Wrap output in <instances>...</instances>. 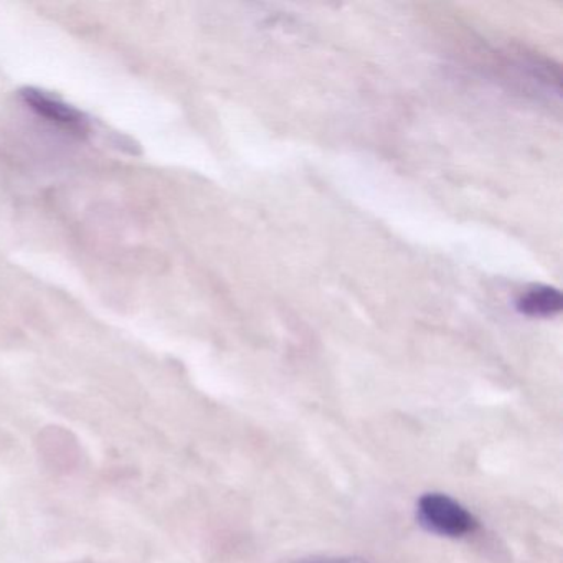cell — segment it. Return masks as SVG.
<instances>
[{"mask_svg": "<svg viewBox=\"0 0 563 563\" xmlns=\"http://www.w3.org/2000/svg\"><path fill=\"white\" fill-rule=\"evenodd\" d=\"M38 453L57 473H70L80 461L77 438L62 427H48L38 437Z\"/></svg>", "mask_w": 563, "mask_h": 563, "instance_id": "cell-3", "label": "cell"}, {"mask_svg": "<svg viewBox=\"0 0 563 563\" xmlns=\"http://www.w3.org/2000/svg\"><path fill=\"white\" fill-rule=\"evenodd\" d=\"M302 563H367L357 559H312Z\"/></svg>", "mask_w": 563, "mask_h": 563, "instance_id": "cell-5", "label": "cell"}, {"mask_svg": "<svg viewBox=\"0 0 563 563\" xmlns=\"http://www.w3.org/2000/svg\"><path fill=\"white\" fill-rule=\"evenodd\" d=\"M562 295L550 286H533L527 289L517 301L519 311L530 318H550L559 314L562 311Z\"/></svg>", "mask_w": 563, "mask_h": 563, "instance_id": "cell-4", "label": "cell"}, {"mask_svg": "<svg viewBox=\"0 0 563 563\" xmlns=\"http://www.w3.org/2000/svg\"><path fill=\"white\" fill-rule=\"evenodd\" d=\"M417 516L428 532L440 537L460 539L477 529V519L463 506L446 494L430 493L420 497Z\"/></svg>", "mask_w": 563, "mask_h": 563, "instance_id": "cell-1", "label": "cell"}, {"mask_svg": "<svg viewBox=\"0 0 563 563\" xmlns=\"http://www.w3.org/2000/svg\"><path fill=\"white\" fill-rule=\"evenodd\" d=\"M21 95L22 100L25 101V104H29L32 111L51 121L55 126L62 128V130L68 131V133L78 137H85L90 133V121L77 108L64 103V101L45 93V91L35 90V88H25L21 91Z\"/></svg>", "mask_w": 563, "mask_h": 563, "instance_id": "cell-2", "label": "cell"}]
</instances>
